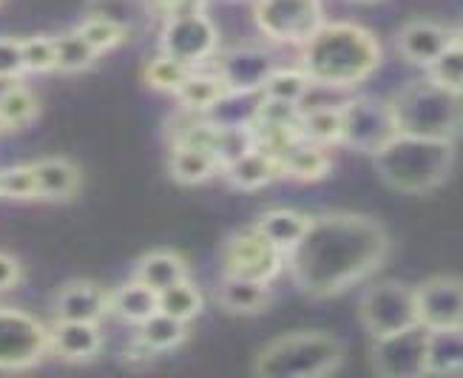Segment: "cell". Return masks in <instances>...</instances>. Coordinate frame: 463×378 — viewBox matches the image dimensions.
Returning <instances> with one entry per match:
<instances>
[{
    "label": "cell",
    "instance_id": "cell-1",
    "mask_svg": "<svg viewBox=\"0 0 463 378\" xmlns=\"http://www.w3.org/2000/svg\"><path fill=\"white\" fill-rule=\"evenodd\" d=\"M390 253L384 225L361 213L313 216L307 233L288 250L293 285L313 298H330L373 276Z\"/></svg>",
    "mask_w": 463,
    "mask_h": 378
},
{
    "label": "cell",
    "instance_id": "cell-2",
    "mask_svg": "<svg viewBox=\"0 0 463 378\" xmlns=\"http://www.w3.org/2000/svg\"><path fill=\"white\" fill-rule=\"evenodd\" d=\"M298 49V69L316 86L353 89L381 66V43L358 24H321Z\"/></svg>",
    "mask_w": 463,
    "mask_h": 378
},
{
    "label": "cell",
    "instance_id": "cell-3",
    "mask_svg": "<svg viewBox=\"0 0 463 378\" xmlns=\"http://www.w3.org/2000/svg\"><path fill=\"white\" fill-rule=\"evenodd\" d=\"M381 183L398 194H427L447 183L455 165V143L395 134L387 146L373 154Z\"/></svg>",
    "mask_w": 463,
    "mask_h": 378
},
{
    "label": "cell",
    "instance_id": "cell-4",
    "mask_svg": "<svg viewBox=\"0 0 463 378\" xmlns=\"http://www.w3.org/2000/svg\"><path fill=\"white\" fill-rule=\"evenodd\" d=\"M387 103L398 134L449 139V143L463 134V94L432 83L430 77L412 80Z\"/></svg>",
    "mask_w": 463,
    "mask_h": 378
},
{
    "label": "cell",
    "instance_id": "cell-5",
    "mask_svg": "<svg viewBox=\"0 0 463 378\" xmlns=\"http://www.w3.org/2000/svg\"><path fill=\"white\" fill-rule=\"evenodd\" d=\"M345 362V345L325 330H293L276 335L253 358V373L265 378H318Z\"/></svg>",
    "mask_w": 463,
    "mask_h": 378
},
{
    "label": "cell",
    "instance_id": "cell-6",
    "mask_svg": "<svg viewBox=\"0 0 463 378\" xmlns=\"http://www.w3.org/2000/svg\"><path fill=\"white\" fill-rule=\"evenodd\" d=\"M219 49V29L205 6L168 14L159 32V52L191 69H205Z\"/></svg>",
    "mask_w": 463,
    "mask_h": 378
},
{
    "label": "cell",
    "instance_id": "cell-7",
    "mask_svg": "<svg viewBox=\"0 0 463 378\" xmlns=\"http://www.w3.org/2000/svg\"><path fill=\"white\" fill-rule=\"evenodd\" d=\"M358 318L370 338H381L398 330H407L418 322V305H415V288L387 279L375 282L364 290L358 302Z\"/></svg>",
    "mask_w": 463,
    "mask_h": 378
},
{
    "label": "cell",
    "instance_id": "cell-8",
    "mask_svg": "<svg viewBox=\"0 0 463 378\" xmlns=\"http://www.w3.org/2000/svg\"><path fill=\"white\" fill-rule=\"evenodd\" d=\"M253 20L273 43L301 46L325 24L321 0H253Z\"/></svg>",
    "mask_w": 463,
    "mask_h": 378
},
{
    "label": "cell",
    "instance_id": "cell-9",
    "mask_svg": "<svg viewBox=\"0 0 463 378\" xmlns=\"http://www.w3.org/2000/svg\"><path fill=\"white\" fill-rule=\"evenodd\" d=\"M395 123L387 99L378 97H353L341 106V146L358 154H375L395 137Z\"/></svg>",
    "mask_w": 463,
    "mask_h": 378
},
{
    "label": "cell",
    "instance_id": "cell-10",
    "mask_svg": "<svg viewBox=\"0 0 463 378\" xmlns=\"http://www.w3.org/2000/svg\"><path fill=\"white\" fill-rule=\"evenodd\" d=\"M49 355V327L17 307H0V370H26Z\"/></svg>",
    "mask_w": 463,
    "mask_h": 378
},
{
    "label": "cell",
    "instance_id": "cell-11",
    "mask_svg": "<svg viewBox=\"0 0 463 378\" xmlns=\"http://www.w3.org/2000/svg\"><path fill=\"white\" fill-rule=\"evenodd\" d=\"M219 262H222V273L245 276L270 285L285 270V253L276 250L253 225H248L241 231H233L225 239L222 250H219Z\"/></svg>",
    "mask_w": 463,
    "mask_h": 378
},
{
    "label": "cell",
    "instance_id": "cell-12",
    "mask_svg": "<svg viewBox=\"0 0 463 378\" xmlns=\"http://www.w3.org/2000/svg\"><path fill=\"white\" fill-rule=\"evenodd\" d=\"M427 327L412 325L390 335L373 338L370 364L384 378H418L427 375Z\"/></svg>",
    "mask_w": 463,
    "mask_h": 378
},
{
    "label": "cell",
    "instance_id": "cell-13",
    "mask_svg": "<svg viewBox=\"0 0 463 378\" xmlns=\"http://www.w3.org/2000/svg\"><path fill=\"white\" fill-rule=\"evenodd\" d=\"M213 71L225 80L231 97H250L259 94L270 71L279 66L276 57L261 46H233L219 49L211 60Z\"/></svg>",
    "mask_w": 463,
    "mask_h": 378
},
{
    "label": "cell",
    "instance_id": "cell-14",
    "mask_svg": "<svg viewBox=\"0 0 463 378\" xmlns=\"http://www.w3.org/2000/svg\"><path fill=\"white\" fill-rule=\"evenodd\" d=\"M418 322L424 327L463 325V276H432L415 288Z\"/></svg>",
    "mask_w": 463,
    "mask_h": 378
},
{
    "label": "cell",
    "instance_id": "cell-15",
    "mask_svg": "<svg viewBox=\"0 0 463 378\" xmlns=\"http://www.w3.org/2000/svg\"><path fill=\"white\" fill-rule=\"evenodd\" d=\"M111 313V293L89 279H77L57 290L54 318L60 322H103Z\"/></svg>",
    "mask_w": 463,
    "mask_h": 378
},
{
    "label": "cell",
    "instance_id": "cell-16",
    "mask_svg": "<svg viewBox=\"0 0 463 378\" xmlns=\"http://www.w3.org/2000/svg\"><path fill=\"white\" fill-rule=\"evenodd\" d=\"M452 40H455V32L447 29L444 24H438V20H412V24H407L398 32L395 46L407 63L427 69L432 60L444 54V49Z\"/></svg>",
    "mask_w": 463,
    "mask_h": 378
},
{
    "label": "cell",
    "instance_id": "cell-17",
    "mask_svg": "<svg viewBox=\"0 0 463 378\" xmlns=\"http://www.w3.org/2000/svg\"><path fill=\"white\" fill-rule=\"evenodd\" d=\"M103 350V333L97 322H60L49 330V353L63 362H91Z\"/></svg>",
    "mask_w": 463,
    "mask_h": 378
},
{
    "label": "cell",
    "instance_id": "cell-18",
    "mask_svg": "<svg viewBox=\"0 0 463 378\" xmlns=\"http://www.w3.org/2000/svg\"><path fill=\"white\" fill-rule=\"evenodd\" d=\"M216 305L233 316H253L270 305V285L256 279L222 273L216 285Z\"/></svg>",
    "mask_w": 463,
    "mask_h": 378
},
{
    "label": "cell",
    "instance_id": "cell-19",
    "mask_svg": "<svg viewBox=\"0 0 463 378\" xmlns=\"http://www.w3.org/2000/svg\"><path fill=\"white\" fill-rule=\"evenodd\" d=\"M219 176H225V183L236 191H259V188L270 185L273 179H279L281 171H279V159L270 151L253 146L239 159L228 163Z\"/></svg>",
    "mask_w": 463,
    "mask_h": 378
},
{
    "label": "cell",
    "instance_id": "cell-20",
    "mask_svg": "<svg viewBox=\"0 0 463 378\" xmlns=\"http://www.w3.org/2000/svg\"><path fill=\"white\" fill-rule=\"evenodd\" d=\"M279 171L288 179H298V183H316L325 179L333 168V159L325 146H316L310 139H296L279 156Z\"/></svg>",
    "mask_w": 463,
    "mask_h": 378
},
{
    "label": "cell",
    "instance_id": "cell-21",
    "mask_svg": "<svg viewBox=\"0 0 463 378\" xmlns=\"http://www.w3.org/2000/svg\"><path fill=\"white\" fill-rule=\"evenodd\" d=\"M168 174L179 185H203L216 174H222V165H219V159L205 148L188 146V143H171Z\"/></svg>",
    "mask_w": 463,
    "mask_h": 378
},
{
    "label": "cell",
    "instance_id": "cell-22",
    "mask_svg": "<svg viewBox=\"0 0 463 378\" xmlns=\"http://www.w3.org/2000/svg\"><path fill=\"white\" fill-rule=\"evenodd\" d=\"M176 99L183 111L191 114H208L213 109H219L222 103L231 99V91L225 86V80L216 71H205V69H194L191 77L185 80V86L176 91Z\"/></svg>",
    "mask_w": 463,
    "mask_h": 378
},
{
    "label": "cell",
    "instance_id": "cell-23",
    "mask_svg": "<svg viewBox=\"0 0 463 378\" xmlns=\"http://www.w3.org/2000/svg\"><path fill=\"white\" fill-rule=\"evenodd\" d=\"M427 375H463V325L427 333Z\"/></svg>",
    "mask_w": 463,
    "mask_h": 378
},
{
    "label": "cell",
    "instance_id": "cell-24",
    "mask_svg": "<svg viewBox=\"0 0 463 378\" xmlns=\"http://www.w3.org/2000/svg\"><path fill=\"white\" fill-rule=\"evenodd\" d=\"M310 222H313V216L301 213V211H293V208H270V211H265V213L256 219L253 228L261 236H265L276 250H281V253L288 256V250L298 242L301 236L307 233Z\"/></svg>",
    "mask_w": 463,
    "mask_h": 378
},
{
    "label": "cell",
    "instance_id": "cell-25",
    "mask_svg": "<svg viewBox=\"0 0 463 378\" xmlns=\"http://www.w3.org/2000/svg\"><path fill=\"white\" fill-rule=\"evenodd\" d=\"M37 199H71L80 191V168L66 156H46L32 163Z\"/></svg>",
    "mask_w": 463,
    "mask_h": 378
},
{
    "label": "cell",
    "instance_id": "cell-26",
    "mask_svg": "<svg viewBox=\"0 0 463 378\" xmlns=\"http://www.w3.org/2000/svg\"><path fill=\"white\" fill-rule=\"evenodd\" d=\"M134 279L154 288L156 293H163L165 288L191 279V265L185 262V256H179L176 250H151L137 262Z\"/></svg>",
    "mask_w": 463,
    "mask_h": 378
},
{
    "label": "cell",
    "instance_id": "cell-27",
    "mask_svg": "<svg viewBox=\"0 0 463 378\" xmlns=\"http://www.w3.org/2000/svg\"><path fill=\"white\" fill-rule=\"evenodd\" d=\"M159 313V293L148 285H143L139 279H128L126 285H119L111 293V316H117L126 325H143L146 318Z\"/></svg>",
    "mask_w": 463,
    "mask_h": 378
},
{
    "label": "cell",
    "instance_id": "cell-28",
    "mask_svg": "<svg viewBox=\"0 0 463 378\" xmlns=\"http://www.w3.org/2000/svg\"><path fill=\"white\" fill-rule=\"evenodd\" d=\"M188 333H191L188 322H179V318L165 316V313H154L151 318H146L143 325H137V338L148 350H154L156 355L176 350L179 345H185Z\"/></svg>",
    "mask_w": 463,
    "mask_h": 378
},
{
    "label": "cell",
    "instance_id": "cell-29",
    "mask_svg": "<svg viewBox=\"0 0 463 378\" xmlns=\"http://www.w3.org/2000/svg\"><path fill=\"white\" fill-rule=\"evenodd\" d=\"M34 117H37V97L26 86H20L17 80H12L4 97H0V131H20Z\"/></svg>",
    "mask_w": 463,
    "mask_h": 378
},
{
    "label": "cell",
    "instance_id": "cell-30",
    "mask_svg": "<svg viewBox=\"0 0 463 378\" xmlns=\"http://www.w3.org/2000/svg\"><path fill=\"white\" fill-rule=\"evenodd\" d=\"M345 106V103H341ZM341 106H316L301 109V139L316 146H335L341 139Z\"/></svg>",
    "mask_w": 463,
    "mask_h": 378
},
{
    "label": "cell",
    "instance_id": "cell-31",
    "mask_svg": "<svg viewBox=\"0 0 463 378\" xmlns=\"http://www.w3.org/2000/svg\"><path fill=\"white\" fill-rule=\"evenodd\" d=\"M54 54H57V63L54 69L63 71V74H77V71H86L94 66V60L99 57L94 52V46L89 40L80 34L77 29L74 32H63L54 37Z\"/></svg>",
    "mask_w": 463,
    "mask_h": 378
},
{
    "label": "cell",
    "instance_id": "cell-32",
    "mask_svg": "<svg viewBox=\"0 0 463 378\" xmlns=\"http://www.w3.org/2000/svg\"><path fill=\"white\" fill-rule=\"evenodd\" d=\"M159 313L174 316V318H179V322L191 325L194 318L203 313V293H199V288L191 282V279L176 282V285H171L159 293Z\"/></svg>",
    "mask_w": 463,
    "mask_h": 378
},
{
    "label": "cell",
    "instance_id": "cell-33",
    "mask_svg": "<svg viewBox=\"0 0 463 378\" xmlns=\"http://www.w3.org/2000/svg\"><path fill=\"white\" fill-rule=\"evenodd\" d=\"M191 71H194L191 66L179 63V60H174V57L159 52L154 60H148V63H146L143 77H146V83L154 91H163V94H174L176 97V91L185 86V80L191 77Z\"/></svg>",
    "mask_w": 463,
    "mask_h": 378
},
{
    "label": "cell",
    "instance_id": "cell-34",
    "mask_svg": "<svg viewBox=\"0 0 463 378\" xmlns=\"http://www.w3.org/2000/svg\"><path fill=\"white\" fill-rule=\"evenodd\" d=\"M310 83L313 80L301 71L298 66L296 69H281L276 66L270 71V77L265 80V86H261L259 97H273V99H288V103H298L305 99V94L310 91Z\"/></svg>",
    "mask_w": 463,
    "mask_h": 378
},
{
    "label": "cell",
    "instance_id": "cell-35",
    "mask_svg": "<svg viewBox=\"0 0 463 378\" xmlns=\"http://www.w3.org/2000/svg\"><path fill=\"white\" fill-rule=\"evenodd\" d=\"M77 32L89 40L97 54H106V52L117 49L119 43H126L128 40V29L123 24H117V20L106 17V14H89L83 24L77 26Z\"/></svg>",
    "mask_w": 463,
    "mask_h": 378
},
{
    "label": "cell",
    "instance_id": "cell-36",
    "mask_svg": "<svg viewBox=\"0 0 463 378\" xmlns=\"http://www.w3.org/2000/svg\"><path fill=\"white\" fill-rule=\"evenodd\" d=\"M427 77L438 86H444L455 94H463V43L452 40L444 49V54L427 66Z\"/></svg>",
    "mask_w": 463,
    "mask_h": 378
},
{
    "label": "cell",
    "instance_id": "cell-37",
    "mask_svg": "<svg viewBox=\"0 0 463 378\" xmlns=\"http://www.w3.org/2000/svg\"><path fill=\"white\" fill-rule=\"evenodd\" d=\"M0 196L6 199H37V183L32 165L0 168Z\"/></svg>",
    "mask_w": 463,
    "mask_h": 378
},
{
    "label": "cell",
    "instance_id": "cell-38",
    "mask_svg": "<svg viewBox=\"0 0 463 378\" xmlns=\"http://www.w3.org/2000/svg\"><path fill=\"white\" fill-rule=\"evenodd\" d=\"M54 63H57L54 37L34 34V37L24 40V66H26V71H34V74L54 71Z\"/></svg>",
    "mask_w": 463,
    "mask_h": 378
},
{
    "label": "cell",
    "instance_id": "cell-39",
    "mask_svg": "<svg viewBox=\"0 0 463 378\" xmlns=\"http://www.w3.org/2000/svg\"><path fill=\"white\" fill-rule=\"evenodd\" d=\"M24 71V40L0 37V80H17Z\"/></svg>",
    "mask_w": 463,
    "mask_h": 378
},
{
    "label": "cell",
    "instance_id": "cell-40",
    "mask_svg": "<svg viewBox=\"0 0 463 378\" xmlns=\"http://www.w3.org/2000/svg\"><path fill=\"white\" fill-rule=\"evenodd\" d=\"M20 279H24V268H20V262L12 253L0 250V293L14 290L20 285Z\"/></svg>",
    "mask_w": 463,
    "mask_h": 378
},
{
    "label": "cell",
    "instance_id": "cell-41",
    "mask_svg": "<svg viewBox=\"0 0 463 378\" xmlns=\"http://www.w3.org/2000/svg\"><path fill=\"white\" fill-rule=\"evenodd\" d=\"M9 83H12V80H0V97H4V91H6Z\"/></svg>",
    "mask_w": 463,
    "mask_h": 378
},
{
    "label": "cell",
    "instance_id": "cell-42",
    "mask_svg": "<svg viewBox=\"0 0 463 378\" xmlns=\"http://www.w3.org/2000/svg\"><path fill=\"white\" fill-rule=\"evenodd\" d=\"M455 40H458V43H463V26H460L458 32H455Z\"/></svg>",
    "mask_w": 463,
    "mask_h": 378
},
{
    "label": "cell",
    "instance_id": "cell-43",
    "mask_svg": "<svg viewBox=\"0 0 463 378\" xmlns=\"http://www.w3.org/2000/svg\"><path fill=\"white\" fill-rule=\"evenodd\" d=\"M355 4H378V0H355Z\"/></svg>",
    "mask_w": 463,
    "mask_h": 378
}]
</instances>
